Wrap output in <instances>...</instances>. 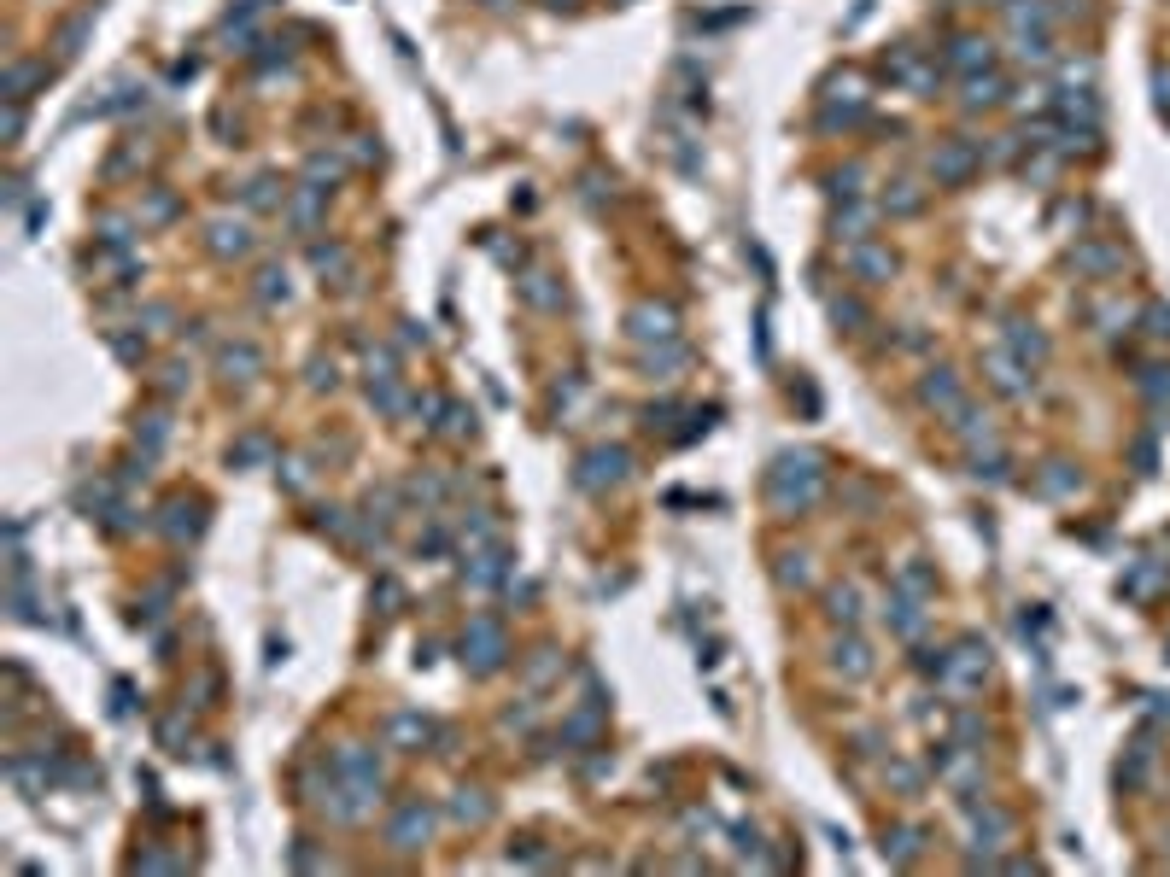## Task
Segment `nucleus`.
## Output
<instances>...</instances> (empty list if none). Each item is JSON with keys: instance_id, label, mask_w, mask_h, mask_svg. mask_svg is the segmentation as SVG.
<instances>
[{"instance_id": "1", "label": "nucleus", "mask_w": 1170, "mask_h": 877, "mask_svg": "<svg viewBox=\"0 0 1170 877\" xmlns=\"http://www.w3.org/2000/svg\"><path fill=\"white\" fill-rule=\"evenodd\" d=\"M814 491H819V456L802 451V456H784V462L773 468V498H778V509H790V503L802 509Z\"/></svg>"}, {"instance_id": "2", "label": "nucleus", "mask_w": 1170, "mask_h": 877, "mask_svg": "<svg viewBox=\"0 0 1170 877\" xmlns=\"http://www.w3.org/2000/svg\"><path fill=\"white\" fill-rule=\"evenodd\" d=\"M463 661H475V673H492L504 661V638H497L492 620H475V632L463 638Z\"/></svg>"}, {"instance_id": "3", "label": "nucleus", "mask_w": 1170, "mask_h": 877, "mask_svg": "<svg viewBox=\"0 0 1170 877\" xmlns=\"http://www.w3.org/2000/svg\"><path fill=\"white\" fill-rule=\"evenodd\" d=\"M416 836H428V807H421V801H404V813L392 819V848H421Z\"/></svg>"}, {"instance_id": "4", "label": "nucleus", "mask_w": 1170, "mask_h": 877, "mask_svg": "<svg viewBox=\"0 0 1170 877\" xmlns=\"http://www.w3.org/2000/svg\"><path fill=\"white\" fill-rule=\"evenodd\" d=\"M627 474V451H591L585 456V486H609V480H620Z\"/></svg>"}, {"instance_id": "5", "label": "nucleus", "mask_w": 1170, "mask_h": 877, "mask_svg": "<svg viewBox=\"0 0 1170 877\" xmlns=\"http://www.w3.org/2000/svg\"><path fill=\"white\" fill-rule=\"evenodd\" d=\"M948 65H960V70L989 65V42H977V35H960V42L948 47Z\"/></svg>"}, {"instance_id": "6", "label": "nucleus", "mask_w": 1170, "mask_h": 877, "mask_svg": "<svg viewBox=\"0 0 1170 877\" xmlns=\"http://www.w3.org/2000/svg\"><path fill=\"white\" fill-rule=\"evenodd\" d=\"M930 170H937L942 182L966 176V170H972V146H942V158H937V164H930Z\"/></svg>"}, {"instance_id": "7", "label": "nucleus", "mask_w": 1170, "mask_h": 877, "mask_svg": "<svg viewBox=\"0 0 1170 877\" xmlns=\"http://www.w3.org/2000/svg\"><path fill=\"white\" fill-rule=\"evenodd\" d=\"M1001 94H1006L1001 77H972V82H966V106H995Z\"/></svg>"}, {"instance_id": "8", "label": "nucleus", "mask_w": 1170, "mask_h": 877, "mask_svg": "<svg viewBox=\"0 0 1170 877\" xmlns=\"http://www.w3.org/2000/svg\"><path fill=\"white\" fill-rule=\"evenodd\" d=\"M831 614H837V620H854V614H861V591L837 585V591H831Z\"/></svg>"}, {"instance_id": "9", "label": "nucleus", "mask_w": 1170, "mask_h": 877, "mask_svg": "<svg viewBox=\"0 0 1170 877\" xmlns=\"http://www.w3.org/2000/svg\"><path fill=\"white\" fill-rule=\"evenodd\" d=\"M392 737H398V743H421V737H428V720H416V714H398V720H392Z\"/></svg>"}, {"instance_id": "10", "label": "nucleus", "mask_w": 1170, "mask_h": 877, "mask_svg": "<svg viewBox=\"0 0 1170 877\" xmlns=\"http://www.w3.org/2000/svg\"><path fill=\"white\" fill-rule=\"evenodd\" d=\"M837 667H849V678H861L873 661H866V649H861V644H837Z\"/></svg>"}, {"instance_id": "11", "label": "nucleus", "mask_w": 1170, "mask_h": 877, "mask_svg": "<svg viewBox=\"0 0 1170 877\" xmlns=\"http://www.w3.org/2000/svg\"><path fill=\"white\" fill-rule=\"evenodd\" d=\"M925 398L930 404H954V375L942 369V380H925Z\"/></svg>"}, {"instance_id": "12", "label": "nucleus", "mask_w": 1170, "mask_h": 877, "mask_svg": "<svg viewBox=\"0 0 1170 877\" xmlns=\"http://www.w3.org/2000/svg\"><path fill=\"white\" fill-rule=\"evenodd\" d=\"M1013 345H1018V351H1024V357H1042V351H1048V340H1042V333H1024V322H1018Z\"/></svg>"}, {"instance_id": "13", "label": "nucleus", "mask_w": 1170, "mask_h": 877, "mask_svg": "<svg viewBox=\"0 0 1170 877\" xmlns=\"http://www.w3.org/2000/svg\"><path fill=\"white\" fill-rule=\"evenodd\" d=\"M1147 333H1153V340H1170V311H1165V304H1153V311H1147Z\"/></svg>"}, {"instance_id": "14", "label": "nucleus", "mask_w": 1170, "mask_h": 877, "mask_svg": "<svg viewBox=\"0 0 1170 877\" xmlns=\"http://www.w3.org/2000/svg\"><path fill=\"white\" fill-rule=\"evenodd\" d=\"M854 269H861V275H883L890 264H883V257H873V252H861V257H854Z\"/></svg>"}]
</instances>
